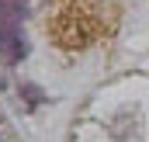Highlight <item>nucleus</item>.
<instances>
[{
  "label": "nucleus",
  "mask_w": 149,
  "mask_h": 142,
  "mask_svg": "<svg viewBox=\"0 0 149 142\" xmlns=\"http://www.w3.org/2000/svg\"><path fill=\"white\" fill-rule=\"evenodd\" d=\"M0 52H3L7 59H21V56H24V38L17 35L10 24L0 28Z\"/></svg>",
  "instance_id": "1"
},
{
  "label": "nucleus",
  "mask_w": 149,
  "mask_h": 142,
  "mask_svg": "<svg viewBox=\"0 0 149 142\" xmlns=\"http://www.w3.org/2000/svg\"><path fill=\"white\" fill-rule=\"evenodd\" d=\"M0 14L7 24H14L21 14H24V0H0Z\"/></svg>",
  "instance_id": "2"
}]
</instances>
